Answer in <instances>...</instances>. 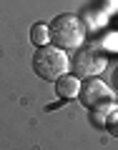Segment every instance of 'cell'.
<instances>
[{
    "label": "cell",
    "instance_id": "277c9868",
    "mask_svg": "<svg viewBox=\"0 0 118 150\" xmlns=\"http://www.w3.org/2000/svg\"><path fill=\"white\" fill-rule=\"evenodd\" d=\"M106 65V58L98 53L96 48H86L78 53V58L73 60V68L78 70V75H98Z\"/></svg>",
    "mask_w": 118,
    "mask_h": 150
},
{
    "label": "cell",
    "instance_id": "3957f363",
    "mask_svg": "<svg viewBox=\"0 0 118 150\" xmlns=\"http://www.w3.org/2000/svg\"><path fill=\"white\" fill-rule=\"evenodd\" d=\"M78 93H81V103L88 108V110H98L101 105H108V103L113 100L108 85H103L98 78H91V80H88Z\"/></svg>",
    "mask_w": 118,
    "mask_h": 150
},
{
    "label": "cell",
    "instance_id": "52a82bcc",
    "mask_svg": "<svg viewBox=\"0 0 118 150\" xmlns=\"http://www.w3.org/2000/svg\"><path fill=\"white\" fill-rule=\"evenodd\" d=\"M113 80H116V85H118V70H116V75H113Z\"/></svg>",
    "mask_w": 118,
    "mask_h": 150
},
{
    "label": "cell",
    "instance_id": "7a4b0ae2",
    "mask_svg": "<svg viewBox=\"0 0 118 150\" xmlns=\"http://www.w3.org/2000/svg\"><path fill=\"white\" fill-rule=\"evenodd\" d=\"M68 65L70 63H68V58H65V53L60 48L43 45V48H38L35 55H33V70L43 80H58L60 75H65Z\"/></svg>",
    "mask_w": 118,
    "mask_h": 150
},
{
    "label": "cell",
    "instance_id": "5b68a950",
    "mask_svg": "<svg viewBox=\"0 0 118 150\" xmlns=\"http://www.w3.org/2000/svg\"><path fill=\"white\" fill-rule=\"evenodd\" d=\"M78 90H81V83L73 75H60L55 80V95L58 98H75Z\"/></svg>",
    "mask_w": 118,
    "mask_h": 150
},
{
    "label": "cell",
    "instance_id": "8992f818",
    "mask_svg": "<svg viewBox=\"0 0 118 150\" xmlns=\"http://www.w3.org/2000/svg\"><path fill=\"white\" fill-rule=\"evenodd\" d=\"M30 40L35 43V48H43V45L48 43V25L35 23V25L30 28Z\"/></svg>",
    "mask_w": 118,
    "mask_h": 150
},
{
    "label": "cell",
    "instance_id": "6da1fadb",
    "mask_svg": "<svg viewBox=\"0 0 118 150\" xmlns=\"http://www.w3.org/2000/svg\"><path fill=\"white\" fill-rule=\"evenodd\" d=\"M48 40L60 50H70L78 48L83 40V25L81 20L70 13H63V15H55L53 23L48 25Z\"/></svg>",
    "mask_w": 118,
    "mask_h": 150
}]
</instances>
